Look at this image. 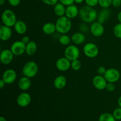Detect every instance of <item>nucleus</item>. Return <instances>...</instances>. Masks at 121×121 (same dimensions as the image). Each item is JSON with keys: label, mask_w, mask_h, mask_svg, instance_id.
Listing matches in <instances>:
<instances>
[{"label": "nucleus", "mask_w": 121, "mask_h": 121, "mask_svg": "<svg viewBox=\"0 0 121 121\" xmlns=\"http://www.w3.org/2000/svg\"><path fill=\"white\" fill-rule=\"evenodd\" d=\"M79 17L80 19L86 23H92L98 19V14L93 7L86 5L83 6L79 10Z\"/></svg>", "instance_id": "1"}, {"label": "nucleus", "mask_w": 121, "mask_h": 121, "mask_svg": "<svg viewBox=\"0 0 121 121\" xmlns=\"http://www.w3.org/2000/svg\"><path fill=\"white\" fill-rule=\"evenodd\" d=\"M55 24L57 31L60 34H67L72 29V24L71 20L66 15L58 18Z\"/></svg>", "instance_id": "2"}, {"label": "nucleus", "mask_w": 121, "mask_h": 121, "mask_svg": "<svg viewBox=\"0 0 121 121\" xmlns=\"http://www.w3.org/2000/svg\"><path fill=\"white\" fill-rule=\"evenodd\" d=\"M1 20L3 25L9 27H14L17 21L16 15L14 12L8 9L4 10L2 13Z\"/></svg>", "instance_id": "3"}, {"label": "nucleus", "mask_w": 121, "mask_h": 121, "mask_svg": "<svg viewBox=\"0 0 121 121\" xmlns=\"http://www.w3.org/2000/svg\"><path fill=\"white\" fill-rule=\"evenodd\" d=\"M39 72V66L33 61H28L24 65L22 69L24 76L29 78H33Z\"/></svg>", "instance_id": "4"}, {"label": "nucleus", "mask_w": 121, "mask_h": 121, "mask_svg": "<svg viewBox=\"0 0 121 121\" xmlns=\"http://www.w3.org/2000/svg\"><path fill=\"white\" fill-rule=\"evenodd\" d=\"M80 50L76 45H69L65 48L64 55L65 57L70 61L79 59L80 56Z\"/></svg>", "instance_id": "5"}, {"label": "nucleus", "mask_w": 121, "mask_h": 121, "mask_svg": "<svg viewBox=\"0 0 121 121\" xmlns=\"http://www.w3.org/2000/svg\"><path fill=\"white\" fill-rule=\"evenodd\" d=\"M83 51L85 56L91 59L97 57L99 52L98 46L93 43H86L83 48Z\"/></svg>", "instance_id": "6"}, {"label": "nucleus", "mask_w": 121, "mask_h": 121, "mask_svg": "<svg viewBox=\"0 0 121 121\" xmlns=\"http://www.w3.org/2000/svg\"><path fill=\"white\" fill-rule=\"evenodd\" d=\"M108 82L115 83L117 82L119 80L121 77L120 72L118 69L115 68H110L106 70V73L104 75Z\"/></svg>", "instance_id": "7"}, {"label": "nucleus", "mask_w": 121, "mask_h": 121, "mask_svg": "<svg viewBox=\"0 0 121 121\" xmlns=\"http://www.w3.org/2000/svg\"><path fill=\"white\" fill-rule=\"evenodd\" d=\"M26 44L22 41H15L12 44L10 50L14 56H21L26 53Z\"/></svg>", "instance_id": "8"}, {"label": "nucleus", "mask_w": 121, "mask_h": 121, "mask_svg": "<svg viewBox=\"0 0 121 121\" xmlns=\"http://www.w3.org/2000/svg\"><path fill=\"white\" fill-rule=\"evenodd\" d=\"M16 72L13 69H8L4 72L2 76V79L6 84L11 85L17 79Z\"/></svg>", "instance_id": "9"}, {"label": "nucleus", "mask_w": 121, "mask_h": 121, "mask_svg": "<svg viewBox=\"0 0 121 121\" xmlns=\"http://www.w3.org/2000/svg\"><path fill=\"white\" fill-rule=\"evenodd\" d=\"M90 31L93 36L95 37H101L104 34L105 31L103 24L100 23L99 22H93L91 24L90 27Z\"/></svg>", "instance_id": "10"}, {"label": "nucleus", "mask_w": 121, "mask_h": 121, "mask_svg": "<svg viewBox=\"0 0 121 121\" xmlns=\"http://www.w3.org/2000/svg\"><path fill=\"white\" fill-rule=\"evenodd\" d=\"M17 104L19 106L25 108L28 106L31 102V97L27 92H22L17 98Z\"/></svg>", "instance_id": "11"}, {"label": "nucleus", "mask_w": 121, "mask_h": 121, "mask_svg": "<svg viewBox=\"0 0 121 121\" xmlns=\"http://www.w3.org/2000/svg\"><path fill=\"white\" fill-rule=\"evenodd\" d=\"M92 83H93V86L96 89L102 91V90L106 89L108 82L106 81L104 76L98 74L93 78L92 80Z\"/></svg>", "instance_id": "12"}, {"label": "nucleus", "mask_w": 121, "mask_h": 121, "mask_svg": "<svg viewBox=\"0 0 121 121\" xmlns=\"http://www.w3.org/2000/svg\"><path fill=\"white\" fill-rule=\"evenodd\" d=\"M56 66L59 71L66 72L71 67V61L65 57L59 58L56 61Z\"/></svg>", "instance_id": "13"}, {"label": "nucleus", "mask_w": 121, "mask_h": 121, "mask_svg": "<svg viewBox=\"0 0 121 121\" xmlns=\"http://www.w3.org/2000/svg\"><path fill=\"white\" fill-rule=\"evenodd\" d=\"M14 54L9 49H4L1 52L0 60L3 65H9L12 62L14 58Z\"/></svg>", "instance_id": "14"}, {"label": "nucleus", "mask_w": 121, "mask_h": 121, "mask_svg": "<svg viewBox=\"0 0 121 121\" xmlns=\"http://www.w3.org/2000/svg\"><path fill=\"white\" fill-rule=\"evenodd\" d=\"M12 30L11 27L2 25L0 28V39L2 41H6L9 40L12 36Z\"/></svg>", "instance_id": "15"}, {"label": "nucleus", "mask_w": 121, "mask_h": 121, "mask_svg": "<svg viewBox=\"0 0 121 121\" xmlns=\"http://www.w3.org/2000/svg\"><path fill=\"white\" fill-rule=\"evenodd\" d=\"M31 86V81L30 78L24 76L20 78L18 82V86L19 88L23 91H28Z\"/></svg>", "instance_id": "16"}, {"label": "nucleus", "mask_w": 121, "mask_h": 121, "mask_svg": "<svg viewBox=\"0 0 121 121\" xmlns=\"http://www.w3.org/2000/svg\"><path fill=\"white\" fill-rule=\"evenodd\" d=\"M79 14V10L78 7L73 4L66 7L65 15L70 20L74 19Z\"/></svg>", "instance_id": "17"}, {"label": "nucleus", "mask_w": 121, "mask_h": 121, "mask_svg": "<svg viewBox=\"0 0 121 121\" xmlns=\"http://www.w3.org/2000/svg\"><path fill=\"white\" fill-rule=\"evenodd\" d=\"M54 86L57 90H61L65 88L67 84V80L65 76L63 75L56 77L54 80Z\"/></svg>", "instance_id": "18"}, {"label": "nucleus", "mask_w": 121, "mask_h": 121, "mask_svg": "<svg viewBox=\"0 0 121 121\" xmlns=\"http://www.w3.org/2000/svg\"><path fill=\"white\" fill-rule=\"evenodd\" d=\"M14 27L15 32L20 35L24 34L27 31V24L22 20H18L14 25Z\"/></svg>", "instance_id": "19"}, {"label": "nucleus", "mask_w": 121, "mask_h": 121, "mask_svg": "<svg viewBox=\"0 0 121 121\" xmlns=\"http://www.w3.org/2000/svg\"><path fill=\"white\" fill-rule=\"evenodd\" d=\"M71 40L75 45H80L85 42L86 40V36L82 32H76L72 35Z\"/></svg>", "instance_id": "20"}, {"label": "nucleus", "mask_w": 121, "mask_h": 121, "mask_svg": "<svg viewBox=\"0 0 121 121\" xmlns=\"http://www.w3.org/2000/svg\"><path fill=\"white\" fill-rule=\"evenodd\" d=\"M111 10L108 8H103L100 11L98 16V22L101 24L105 23L111 15Z\"/></svg>", "instance_id": "21"}, {"label": "nucleus", "mask_w": 121, "mask_h": 121, "mask_svg": "<svg viewBox=\"0 0 121 121\" xmlns=\"http://www.w3.org/2000/svg\"><path fill=\"white\" fill-rule=\"evenodd\" d=\"M42 30L44 34L47 35H51L56 31V24L52 22H46L43 26Z\"/></svg>", "instance_id": "22"}, {"label": "nucleus", "mask_w": 121, "mask_h": 121, "mask_svg": "<svg viewBox=\"0 0 121 121\" xmlns=\"http://www.w3.org/2000/svg\"><path fill=\"white\" fill-rule=\"evenodd\" d=\"M37 50V45L35 41H30L26 46V53L28 56H33Z\"/></svg>", "instance_id": "23"}, {"label": "nucleus", "mask_w": 121, "mask_h": 121, "mask_svg": "<svg viewBox=\"0 0 121 121\" xmlns=\"http://www.w3.org/2000/svg\"><path fill=\"white\" fill-rule=\"evenodd\" d=\"M66 7L61 2H58L54 6V13L59 17L65 15Z\"/></svg>", "instance_id": "24"}, {"label": "nucleus", "mask_w": 121, "mask_h": 121, "mask_svg": "<svg viewBox=\"0 0 121 121\" xmlns=\"http://www.w3.org/2000/svg\"><path fill=\"white\" fill-rule=\"evenodd\" d=\"M71 38L66 34H61L59 39V41L61 45L67 46L70 44L71 41Z\"/></svg>", "instance_id": "25"}, {"label": "nucleus", "mask_w": 121, "mask_h": 121, "mask_svg": "<svg viewBox=\"0 0 121 121\" xmlns=\"http://www.w3.org/2000/svg\"><path fill=\"white\" fill-rule=\"evenodd\" d=\"M99 121H116V119L113 115L106 112L99 116Z\"/></svg>", "instance_id": "26"}, {"label": "nucleus", "mask_w": 121, "mask_h": 121, "mask_svg": "<svg viewBox=\"0 0 121 121\" xmlns=\"http://www.w3.org/2000/svg\"><path fill=\"white\" fill-rule=\"evenodd\" d=\"M82 63L80 60L76 59L75 60L71 61V68L74 71H78L81 69Z\"/></svg>", "instance_id": "27"}, {"label": "nucleus", "mask_w": 121, "mask_h": 121, "mask_svg": "<svg viewBox=\"0 0 121 121\" xmlns=\"http://www.w3.org/2000/svg\"><path fill=\"white\" fill-rule=\"evenodd\" d=\"M113 32L116 37L121 39V23H118L115 26Z\"/></svg>", "instance_id": "28"}, {"label": "nucleus", "mask_w": 121, "mask_h": 121, "mask_svg": "<svg viewBox=\"0 0 121 121\" xmlns=\"http://www.w3.org/2000/svg\"><path fill=\"white\" fill-rule=\"evenodd\" d=\"M112 0H99V5L103 8H108L112 5Z\"/></svg>", "instance_id": "29"}, {"label": "nucleus", "mask_w": 121, "mask_h": 121, "mask_svg": "<svg viewBox=\"0 0 121 121\" xmlns=\"http://www.w3.org/2000/svg\"><path fill=\"white\" fill-rule=\"evenodd\" d=\"M112 115L116 120H121V108H118L113 111Z\"/></svg>", "instance_id": "30"}, {"label": "nucleus", "mask_w": 121, "mask_h": 121, "mask_svg": "<svg viewBox=\"0 0 121 121\" xmlns=\"http://www.w3.org/2000/svg\"><path fill=\"white\" fill-rule=\"evenodd\" d=\"M86 5L90 7H94L99 4V0H85Z\"/></svg>", "instance_id": "31"}, {"label": "nucleus", "mask_w": 121, "mask_h": 121, "mask_svg": "<svg viewBox=\"0 0 121 121\" xmlns=\"http://www.w3.org/2000/svg\"><path fill=\"white\" fill-rule=\"evenodd\" d=\"M59 0H42L43 2L45 4L50 6H54L56 4L58 3Z\"/></svg>", "instance_id": "32"}, {"label": "nucleus", "mask_w": 121, "mask_h": 121, "mask_svg": "<svg viewBox=\"0 0 121 121\" xmlns=\"http://www.w3.org/2000/svg\"><path fill=\"white\" fill-rule=\"evenodd\" d=\"M115 85L113 83H110V82H108L107 85H106V89L107 90L108 92H113L115 90Z\"/></svg>", "instance_id": "33"}, {"label": "nucleus", "mask_w": 121, "mask_h": 121, "mask_svg": "<svg viewBox=\"0 0 121 121\" xmlns=\"http://www.w3.org/2000/svg\"><path fill=\"white\" fill-rule=\"evenodd\" d=\"M59 1L66 7L74 4V0H59Z\"/></svg>", "instance_id": "34"}, {"label": "nucleus", "mask_w": 121, "mask_h": 121, "mask_svg": "<svg viewBox=\"0 0 121 121\" xmlns=\"http://www.w3.org/2000/svg\"><path fill=\"white\" fill-rule=\"evenodd\" d=\"M106 70L107 69H106V68L104 67V66H99L98 68V69H97V73L99 75L104 76L105 73H106Z\"/></svg>", "instance_id": "35"}, {"label": "nucleus", "mask_w": 121, "mask_h": 121, "mask_svg": "<svg viewBox=\"0 0 121 121\" xmlns=\"http://www.w3.org/2000/svg\"><path fill=\"white\" fill-rule=\"evenodd\" d=\"M80 31L82 32H87L89 30V27L87 24H86V22L85 23L81 24L80 25V27H79Z\"/></svg>", "instance_id": "36"}, {"label": "nucleus", "mask_w": 121, "mask_h": 121, "mask_svg": "<svg viewBox=\"0 0 121 121\" xmlns=\"http://www.w3.org/2000/svg\"><path fill=\"white\" fill-rule=\"evenodd\" d=\"M9 5L13 7H17L20 4L21 0H8Z\"/></svg>", "instance_id": "37"}, {"label": "nucleus", "mask_w": 121, "mask_h": 121, "mask_svg": "<svg viewBox=\"0 0 121 121\" xmlns=\"http://www.w3.org/2000/svg\"><path fill=\"white\" fill-rule=\"evenodd\" d=\"M112 5L115 8L120 7L121 5V0H112Z\"/></svg>", "instance_id": "38"}, {"label": "nucleus", "mask_w": 121, "mask_h": 121, "mask_svg": "<svg viewBox=\"0 0 121 121\" xmlns=\"http://www.w3.org/2000/svg\"><path fill=\"white\" fill-rule=\"evenodd\" d=\"M21 41H22L24 44H28V43L30 41V40L29 37L27 36V35H25V36L22 37V39H21Z\"/></svg>", "instance_id": "39"}, {"label": "nucleus", "mask_w": 121, "mask_h": 121, "mask_svg": "<svg viewBox=\"0 0 121 121\" xmlns=\"http://www.w3.org/2000/svg\"><path fill=\"white\" fill-rule=\"evenodd\" d=\"M5 82L1 79V80H0V89H2L5 87Z\"/></svg>", "instance_id": "40"}, {"label": "nucleus", "mask_w": 121, "mask_h": 121, "mask_svg": "<svg viewBox=\"0 0 121 121\" xmlns=\"http://www.w3.org/2000/svg\"><path fill=\"white\" fill-rule=\"evenodd\" d=\"M117 18H118V20L119 22V23H121V11H120L119 13H118Z\"/></svg>", "instance_id": "41"}, {"label": "nucleus", "mask_w": 121, "mask_h": 121, "mask_svg": "<svg viewBox=\"0 0 121 121\" xmlns=\"http://www.w3.org/2000/svg\"><path fill=\"white\" fill-rule=\"evenodd\" d=\"M85 0H74V3L76 4H81Z\"/></svg>", "instance_id": "42"}, {"label": "nucleus", "mask_w": 121, "mask_h": 121, "mask_svg": "<svg viewBox=\"0 0 121 121\" xmlns=\"http://www.w3.org/2000/svg\"><path fill=\"white\" fill-rule=\"evenodd\" d=\"M118 105H119V107L121 108V96H119V98H118Z\"/></svg>", "instance_id": "43"}, {"label": "nucleus", "mask_w": 121, "mask_h": 121, "mask_svg": "<svg viewBox=\"0 0 121 121\" xmlns=\"http://www.w3.org/2000/svg\"><path fill=\"white\" fill-rule=\"evenodd\" d=\"M5 0H0V4L1 5H3L4 4H5Z\"/></svg>", "instance_id": "44"}, {"label": "nucleus", "mask_w": 121, "mask_h": 121, "mask_svg": "<svg viewBox=\"0 0 121 121\" xmlns=\"http://www.w3.org/2000/svg\"><path fill=\"white\" fill-rule=\"evenodd\" d=\"M0 121H7L6 119L5 118H4L3 117H0Z\"/></svg>", "instance_id": "45"}]
</instances>
